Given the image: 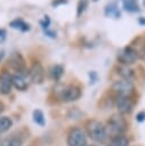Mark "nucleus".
Segmentation results:
<instances>
[{
	"instance_id": "29",
	"label": "nucleus",
	"mask_w": 145,
	"mask_h": 146,
	"mask_svg": "<svg viewBox=\"0 0 145 146\" xmlns=\"http://www.w3.org/2000/svg\"><path fill=\"white\" fill-rule=\"evenodd\" d=\"M143 5H144V6H145V0H143Z\"/></svg>"
},
{
	"instance_id": "14",
	"label": "nucleus",
	"mask_w": 145,
	"mask_h": 146,
	"mask_svg": "<svg viewBox=\"0 0 145 146\" xmlns=\"http://www.w3.org/2000/svg\"><path fill=\"white\" fill-rule=\"evenodd\" d=\"M9 26L11 27V29H15V30H18V31H21V32H27V31H30V29H31V26H30V24L29 23H26L24 19H22V18H15L14 21H11L10 23H9Z\"/></svg>"
},
{
	"instance_id": "22",
	"label": "nucleus",
	"mask_w": 145,
	"mask_h": 146,
	"mask_svg": "<svg viewBox=\"0 0 145 146\" xmlns=\"http://www.w3.org/2000/svg\"><path fill=\"white\" fill-rule=\"evenodd\" d=\"M40 25H41V27H42L43 31L48 30V29H49V25H50V18H49V16L46 15V16L43 17V19L40 21Z\"/></svg>"
},
{
	"instance_id": "28",
	"label": "nucleus",
	"mask_w": 145,
	"mask_h": 146,
	"mask_svg": "<svg viewBox=\"0 0 145 146\" xmlns=\"http://www.w3.org/2000/svg\"><path fill=\"white\" fill-rule=\"evenodd\" d=\"M2 57H3V52H2V51H1V52H0V60H1V59H2Z\"/></svg>"
},
{
	"instance_id": "17",
	"label": "nucleus",
	"mask_w": 145,
	"mask_h": 146,
	"mask_svg": "<svg viewBox=\"0 0 145 146\" xmlns=\"http://www.w3.org/2000/svg\"><path fill=\"white\" fill-rule=\"evenodd\" d=\"M64 74V67L61 65V64H56V65H53L49 70V75L53 80L55 81H58L62 75Z\"/></svg>"
},
{
	"instance_id": "20",
	"label": "nucleus",
	"mask_w": 145,
	"mask_h": 146,
	"mask_svg": "<svg viewBox=\"0 0 145 146\" xmlns=\"http://www.w3.org/2000/svg\"><path fill=\"white\" fill-rule=\"evenodd\" d=\"M33 121L40 127L45 125L46 121H45V115H43L42 111H40V110H34L33 111Z\"/></svg>"
},
{
	"instance_id": "11",
	"label": "nucleus",
	"mask_w": 145,
	"mask_h": 146,
	"mask_svg": "<svg viewBox=\"0 0 145 146\" xmlns=\"http://www.w3.org/2000/svg\"><path fill=\"white\" fill-rule=\"evenodd\" d=\"M13 75V87H15L17 90L24 91L27 89L29 87V82H27V74H22V73H15L11 74Z\"/></svg>"
},
{
	"instance_id": "32",
	"label": "nucleus",
	"mask_w": 145,
	"mask_h": 146,
	"mask_svg": "<svg viewBox=\"0 0 145 146\" xmlns=\"http://www.w3.org/2000/svg\"><path fill=\"white\" fill-rule=\"evenodd\" d=\"M94 1H97V0H94Z\"/></svg>"
},
{
	"instance_id": "16",
	"label": "nucleus",
	"mask_w": 145,
	"mask_h": 146,
	"mask_svg": "<svg viewBox=\"0 0 145 146\" xmlns=\"http://www.w3.org/2000/svg\"><path fill=\"white\" fill-rule=\"evenodd\" d=\"M122 1V8L123 10L128 13H138L139 6L137 0H121Z\"/></svg>"
},
{
	"instance_id": "5",
	"label": "nucleus",
	"mask_w": 145,
	"mask_h": 146,
	"mask_svg": "<svg viewBox=\"0 0 145 146\" xmlns=\"http://www.w3.org/2000/svg\"><path fill=\"white\" fill-rule=\"evenodd\" d=\"M69 146H87V133L83 129L74 127L67 133Z\"/></svg>"
},
{
	"instance_id": "8",
	"label": "nucleus",
	"mask_w": 145,
	"mask_h": 146,
	"mask_svg": "<svg viewBox=\"0 0 145 146\" xmlns=\"http://www.w3.org/2000/svg\"><path fill=\"white\" fill-rule=\"evenodd\" d=\"M115 106H116L119 114L126 115V114H129L132 112L134 106H135V100L132 99V97H129V96L116 97Z\"/></svg>"
},
{
	"instance_id": "27",
	"label": "nucleus",
	"mask_w": 145,
	"mask_h": 146,
	"mask_svg": "<svg viewBox=\"0 0 145 146\" xmlns=\"http://www.w3.org/2000/svg\"><path fill=\"white\" fill-rule=\"evenodd\" d=\"M3 108H5V106H3V104H2V102H0V114H1V112L3 111Z\"/></svg>"
},
{
	"instance_id": "6",
	"label": "nucleus",
	"mask_w": 145,
	"mask_h": 146,
	"mask_svg": "<svg viewBox=\"0 0 145 146\" xmlns=\"http://www.w3.org/2000/svg\"><path fill=\"white\" fill-rule=\"evenodd\" d=\"M116 58L119 60V63L121 65H131L134 64L137 58H138V52L136 49H134L131 46H126L123 48H121L119 51H118V55H116Z\"/></svg>"
},
{
	"instance_id": "23",
	"label": "nucleus",
	"mask_w": 145,
	"mask_h": 146,
	"mask_svg": "<svg viewBox=\"0 0 145 146\" xmlns=\"http://www.w3.org/2000/svg\"><path fill=\"white\" fill-rule=\"evenodd\" d=\"M136 120H137L138 122H143V121H145V112L143 111V112L137 113V115H136Z\"/></svg>"
},
{
	"instance_id": "4",
	"label": "nucleus",
	"mask_w": 145,
	"mask_h": 146,
	"mask_svg": "<svg viewBox=\"0 0 145 146\" xmlns=\"http://www.w3.org/2000/svg\"><path fill=\"white\" fill-rule=\"evenodd\" d=\"M111 90L113 94H115L116 97H124V96H129L132 97V95L135 94V84L132 83V81H128V80H118L114 81L111 86Z\"/></svg>"
},
{
	"instance_id": "26",
	"label": "nucleus",
	"mask_w": 145,
	"mask_h": 146,
	"mask_svg": "<svg viewBox=\"0 0 145 146\" xmlns=\"http://www.w3.org/2000/svg\"><path fill=\"white\" fill-rule=\"evenodd\" d=\"M138 23H139V25L144 26L145 25V17H139L138 18Z\"/></svg>"
},
{
	"instance_id": "31",
	"label": "nucleus",
	"mask_w": 145,
	"mask_h": 146,
	"mask_svg": "<svg viewBox=\"0 0 145 146\" xmlns=\"http://www.w3.org/2000/svg\"><path fill=\"white\" fill-rule=\"evenodd\" d=\"M90 146H95V145H90Z\"/></svg>"
},
{
	"instance_id": "3",
	"label": "nucleus",
	"mask_w": 145,
	"mask_h": 146,
	"mask_svg": "<svg viewBox=\"0 0 145 146\" xmlns=\"http://www.w3.org/2000/svg\"><path fill=\"white\" fill-rule=\"evenodd\" d=\"M86 133L97 143H104L107 138L105 125L98 120H89L86 123Z\"/></svg>"
},
{
	"instance_id": "10",
	"label": "nucleus",
	"mask_w": 145,
	"mask_h": 146,
	"mask_svg": "<svg viewBox=\"0 0 145 146\" xmlns=\"http://www.w3.org/2000/svg\"><path fill=\"white\" fill-rule=\"evenodd\" d=\"M13 88V75L9 72L3 71L0 74V92L2 95H8Z\"/></svg>"
},
{
	"instance_id": "19",
	"label": "nucleus",
	"mask_w": 145,
	"mask_h": 146,
	"mask_svg": "<svg viewBox=\"0 0 145 146\" xmlns=\"http://www.w3.org/2000/svg\"><path fill=\"white\" fill-rule=\"evenodd\" d=\"M13 125V121L8 116H0V133L8 131Z\"/></svg>"
},
{
	"instance_id": "13",
	"label": "nucleus",
	"mask_w": 145,
	"mask_h": 146,
	"mask_svg": "<svg viewBox=\"0 0 145 146\" xmlns=\"http://www.w3.org/2000/svg\"><path fill=\"white\" fill-rule=\"evenodd\" d=\"M104 14L107 17H115V18H119L120 15H121L120 10H119V7H118V3L115 1H112V2H110L105 6Z\"/></svg>"
},
{
	"instance_id": "9",
	"label": "nucleus",
	"mask_w": 145,
	"mask_h": 146,
	"mask_svg": "<svg viewBox=\"0 0 145 146\" xmlns=\"http://www.w3.org/2000/svg\"><path fill=\"white\" fill-rule=\"evenodd\" d=\"M29 79L32 83L40 84L45 80V68L39 62H34L29 68Z\"/></svg>"
},
{
	"instance_id": "12",
	"label": "nucleus",
	"mask_w": 145,
	"mask_h": 146,
	"mask_svg": "<svg viewBox=\"0 0 145 146\" xmlns=\"http://www.w3.org/2000/svg\"><path fill=\"white\" fill-rule=\"evenodd\" d=\"M116 73L123 80L132 81V79L135 78V71L130 66H127V65H120V66H118L116 67Z\"/></svg>"
},
{
	"instance_id": "1",
	"label": "nucleus",
	"mask_w": 145,
	"mask_h": 146,
	"mask_svg": "<svg viewBox=\"0 0 145 146\" xmlns=\"http://www.w3.org/2000/svg\"><path fill=\"white\" fill-rule=\"evenodd\" d=\"M54 90L56 97L64 103L75 102L81 97V89L75 84H58Z\"/></svg>"
},
{
	"instance_id": "2",
	"label": "nucleus",
	"mask_w": 145,
	"mask_h": 146,
	"mask_svg": "<svg viewBox=\"0 0 145 146\" xmlns=\"http://www.w3.org/2000/svg\"><path fill=\"white\" fill-rule=\"evenodd\" d=\"M105 129H106L107 136H111V138H112L114 136L124 135V132L128 130V123H127L126 119L123 117V115L118 113V114H113L107 120Z\"/></svg>"
},
{
	"instance_id": "21",
	"label": "nucleus",
	"mask_w": 145,
	"mask_h": 146,
	"mask_svg": "<svg viewBox=\"0 0 145 146\" xmlns=\"http://www.w3.org/2000/svg\"><path fill=\"white\" fill-rule=\"evenodd\" d=\"M88 7V0H79L76 5V17H80Z\"/></svg>"
},
{
	"instance_id": "25",
	"label": "nucleus",
	"mask_w": 145,
	"mask_h": 146,
	"mask_svg": "<svg viewBox=\"0 0 145 146\" xmlns=\"http://www.w3.org/2000/svg\"><path fill=\"white\" fill-rule=\"evenodd\" d=\"M6 31L3 30V29H1L0 27V42H3L5 41V39H6Z\"/></svg>"
},
{
	"instance_id": "30",
	"label": "nucleus",
	"mask_w": 145,
	"mask_h": 146,
	"mask_svg": "<svg viewBox=\"0 0 145 146\" xmlns=\"http://www.w3.org/2000/svg\"><path fill=\"white\" fill-rule=\"evenodd\" d=\"M0 135H1V133H0ZM0 141H1V137H0Z\"/></svg>"
},
{
	"instance_id": "15",
	"label": "nucleus",
	"mask_w": 145,
	"mask_h": 146,
	"mask_svg": "<svg viewBox=\"0 0 145 146\" xmlns=\"http://www.w3.org/2000/svg\"><path fill=\"white\" fill-rule=\"evenodd\" d=\"M23 140L19 136L11 135L9 137H6L0 141V146H22Z\"/></svg>"
},
{
	"instance_id": "7",
	"label": "nucleus",
	"mask_w": 145,
	"mask_h": 146,
	"mask_svg": "<svg viewBox=\"0 0 145 146\" xmlns=\"http://www.w3.org/2000/svg\"><path fill=\"white\" fill-rule=\"evenodd\" d=\"M8 65L16 72L29 75V68H26L25 60L19 52H13L8 59Z\"/></svg>"
},
{
	"instance_id": "18",
	"label": "nucleus",
	"mask_w": 145,
	"mask_h": 146,
	"mask_svg": "<svg viewBox=\"0 0 145 146\" xmlns=\"http://www.w3.org/2000/svg\"><path fill=\"white\" fill-rule=\"evenodd\" d=\"M128 145H129V139L124 135L112 137L108 144V146H128Z\"/></svg>"
},
{
	"instance_id": "24",
	"label": "nucleus",
	"mask_w": 145,
	"mask_h": 146,
	"mask_svg": "<svg viewBox=\"0 0 145 146\" xmlns=\"http://www.w3.org/2000/svg\"><path fill=\"white\" fill-rule=\"evenodd\" d=\"M64 3H67V0H54L53 1V6H58V5H64Z\"/></svg>"
}]
</instances>
